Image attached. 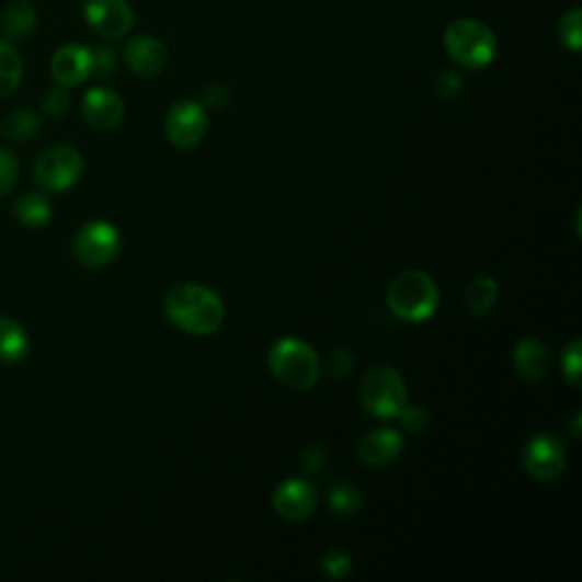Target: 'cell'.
Instances as JSON below:
<instances>
[{"mask_svg": "<svg viewBox=\"0 0 582 582\" xmlns=\"http://www.w3.org/2000/svg\"><path fill=\"white\" fill-rule=\"evenodd\" d=\"M580 362H582L580 360V342H573L562 355V372L573 387H580V369H582Z\"/></svg>", "mask_w": 582, "mask_h": 582, "instance_id": "30", "label": "cell"}, {"mask_svg": "<svg viewBox=\"0 0 582 582\" xmlns=\"http://www.w3.org/2000/svg\"><path fill=\"white\" fill-rule=\"evenodd\" d=\"M84 171V160L73 146H53L35 162L33 178L37 187L50 194L71 190Z\"/></svg>", "mask_w": 582, "mask_h": 582, "instance_id": "6", "label": "cell"}, {"mask_svg": "<svg viewBox=\"0 0 582 582\" xmlns=\"http://www.w3.org/2000/svg\"><path fill=\"white\" fill-rule=\"evenodd\" d=\"M167 137L175 148H194L203 141L207 130V114L196 101H180L169 110Z\"/></svg>", "mask_w": 582, "mask_h": 582, "instance_id": "9", "label": "cell"}, {"mask_svg": "<svg viewBox=\"0 0 582 582\" xmlns=\"http://www.w3.org/2000/svg\"><path fill=\"white\" fill-rule=\"evenodd\" d=\"M323 571L330 578H346L351 573V558L342 550H330L328 556H323Z\"/></svg>", "mask_w": 582, "mask_h": 582, "instance_id": "31", "label": "cell"}, {"mask_svg": "<svg viewBox=\"0 0 582 582\" xmlns=\"http://www.w3.org/2000/svg\"><path fill=\"white\" fill-rule=\"evenodd\" d=\"M114 73H116V53L107 46L91 50V76L105 80L112 78Z\"/></svg>", "mask_w": 582, "mask_h": 582, "instance_id": "27", "label": "cell"}, {"mask_svg": "<svg viewBox=\"0 0 582 582\" xmlns=\"http://www.w3.org/2000/svg\"><path fill=\"white\" fill-rule=\"evenodd\" d=\"M39 133V116L33 110H14L0 121V135L10 141H25L33 139Z\"/></svg>", "mask_w": 582, "mask_h": 582, "instance_id": "22", "label": "cell"}, {"mask_svg": "<svg viewBox=\"0 0 582 582\" xmlns=\"http://www.w3.org/2000/svg\"><path fill=\"white\" fill-rule=\"evenodd\" d=\"M387 303L391 312L410 323L433 317L440 305V289L431 275L423 271L398 273L387 289Z\"/></svg>", "mask_w": 582, "mask_h": 582, "instance_id": "2", "label": "cell"}, {"mask_svg": "<svg viewBox=\"0 0 582 582\" xmlns=\"http://www.w3.org/2000/svg\"><path fill=\"white\" fill-rule=\"evenodd\" d=\"M167 317L185 332L214 334L224 323V300L201 285H175L164 298Z\"/></svg>", "mask_w": 582, "mask_h": 582, "instance_id": "1", "label": "cell"}, {"mask_svg": "<svg viewBox=\"0 0 582 582\" xmlns=\"http://www.w3.org/2000/svg\"><path fill=\"white\" fill-rule=\"evenodd\" d=\"M353 364H355L353 355H351L349 351L340 349V351H334V353L330 355V362H328V372H330V376H332V378H342V376L351 374Z\"/></svg>", "mask_w": 582, "mask_h": 582, "instance_id": "32", "label": "cell"}, {"mask_svg": "<svg viewBox=\"0 0 582 582\" xmlns=\"http://www.w3.org/2000/svg\"><path fill=\"white\" fill-rule=\"evenodd\" d=\"M124 112H126L124 101H121V96L112 89L94 87L84 94L82 114L89 126H94L99 130H112L121 124Z\"/></svg>", "mask_w": 582, "mask_h": 582, "instance_id": "12", "label": "cell"}, {"mask_svg": "<svg viewBox=\"0 0 582 582\" xmlns=\"http://www.w3.org/2000/svg\"><path fill=\"white\" fill-rule=\"evenodd\" d=\"M514 366L516 372L530 383L544 380L550 369V357L546 346L537 340H521L514 346Z\"/></svg>", "mask_w": 582, "mask_h": 582, "instance_id": "16", "label": "cell"}, {"mask_svg": "<svg viewBox=\"0 0 582 582\" xmlns=\"http://www.w3.org/2000/svg\"><path fill=\"white\" fill-rule=\"evenodd\" d=\"M444 46L459 67L473 71L492 65L499 50L497 35L476 19L453 21L444 33Z\"/></svg>", "mask_w": 582, "mask_h": 582, "instance_id": "3", "label": "cell"}, {"mask_svg": "<svg viewBox=\"0 0 582 582\" xmlns=\"http://www.w3.org/2000/svg\"><path fill=\"white\" fill-rule=\"evenodd\" d=\"M560 42L578 53L582 44V12L580 8H571L562 19H560Z\"/></svg>", "mask_w": 582, "mask_h": 582, "instance_id": "24", "label": "cell"}, {"mask_svg": "<svg viewBox=\"0 0 582 582\" xmlns=\"http://www.w3.org/2000/svg\"><path fill=\"white\" fill-rule=\"evenodd\" d=\"M27 353L30 336L25 328L10 317H0V364H19Z\"/></svg>", "mask_w": 582, "mask_h": 582, "instance_id": "18", "label": "cell"}, {"mask_svg": "<svg viewBox=\"0 0 582 582\" xmlns=\"http://www.w3.org/2000/svg\"><path fill=\"white\" fill-rule=\"evenodd\" d=\"M228 99H230V91H228V87L226 84H219V82H214V84H209L207 89H205V103L209 105V107H224L226 103H228Z\"/></svg>", "mask_w": 582, "mask_h": 582, "instance_id": "34", "label": "cell"}, {"mask_svg": "<svg viewBox=\"0 0 582 582\" xmlns=\"http://www.w3.org/2000/svg\"><path fill=\"white\" fill-rule=\"evenodd\" d=\"M118 251H121V235L114 226L105 221L84 224L73 239L76 260L87 269L107 266L110 262H114Z\"/></svg>", "mask_w": 582, "mask_h": 582, "instance_id": "7", "label": "cell"}, {"mask_svg": "<svg viewBox=\"0 0 582 582\" xmlns=\"http://www.w3.org/2000/svg\"><path fill=\"white\" fill-rule=\"evenodd\" d=\"M269 369L287 387L310 389L319 380L321 364L310 344L285 336V340L273 344L269 353Z\"/></svg>", "mask_w": 582, "mask_h": 582, "instance_id": "4", "label": "cell"}, {"mask_svg": "<svg viewBox=\"0 0 582 582\" xmlns=\"http://www.w3.org/2000/svg\"><path fill=\"white\" fill-rule=\"evenodd\" d=\"M124 57H126V65L141 78H156L167 67L164 44L148 35L130 39L124 50Z\"/></svg>", "mask_w": 582, "mask_h": 582, "instance_id": "14", "label": "cell"}, {"mask_svg": "<svg viewBox=\"0 0 582 582\" xmlns=\"http://www.w3.org/2000/svg\"><path fill=\"white\" fill-rule=\"evenodd\" d=\"M37 30L35 8L27 3H12L0 14V33L8 42H23Z\"/></svg>", "mask_w": 582, "mask_h": 582, "instance_id": "17", "label": "cell"}, {"mask_svg": "<svg viewBox=\"0 0 582 582\" xmlns=\"http://www.w3.org/2000/svg\"><path fill=\"white\" fill-rule=\"evenodd\" d=\"M459 91H463V78L453 71H442L433 80V94L440 101H453L459 96Z\"/></svg>", "mask_w": 582, "mask_h": 582, "instance_id": "28", "label": "cell"}, {"mask_svg": "<svg viewBox=\"0 0 582 582\" xmlns=\"http://www.w3.org/2000/svg\"><path fill=\"white\" fill-rule=\"evenodd\" d=\"M567 465L564 446L554 435H537L524 448V467L537 480H554Z\"/></svg>", "mask_w": 582, "mask_h": 582, "instance_id": "10", "label": "cell"}, {"mask_svg": "<svg viewBox=\"0 0 582 582\" xmlns=\"http://www.w3.org/2000/svg\"><path fill=\"white\" fill-rule=\"evenodd\" d=\"M317 507V492L308 480H285L273 494V510L285 521L308 518Z\"/></svg>", "mask_w": 582, "mask_h": 582, "instance_id": "11", "label": "cell"}, {"mask_svg": "<svg viewBox=\"0 0 582 582\" xmlns=\"http://www.w3.org/2000/svg\"><path fill=\"white\" fill-rule=\"evenodd\" d=\"M23 80V59L12 42L0 39V101L10 99Z\"/></svg>", "mask_w": 582, "mask_h": 582, "instance_id": "20", "label": "cell"}, {"mask_svg": "<svg viewBox=\"0 0 582 582\" xmlns=\"http://www.w3.org/2000/svg\"><path fill=\"white\" fill-rule=\"evenodd\" d=\"M403 450V440L391 427H380V431H374L366 435L360 446H357V457L364 465L369 467H385L393 459L401 455Z\"/></svg>", "mask_w": 582, "mask_h": 582, "instance_id": "15", "label": "cell"}, {"mask_svg": "<svg viewBox=\"0 0 582 582\" xmlns=\"http://www.w3.org/2000/svg\"><path fill=\"white\" fill-rule=\"evenodd\" d=\"M71 110V96L67 87L59 84L57 89H50L48 94L44 96V112L50 116V118H65Z\"/></svg>", "mask_w": 582, "mask_h": 582, "instance_id": "26", "label": "cell"}, {"mask_svg": "<svg viewBox=\"0 0 582 582\" xmlns=\"http://www.w3.org/2000/svg\"><path fill=\"white\" fill-rule=\"evenodd\" d=\"M326 465V450L321 446H310L303 450V457H300V467L308 471V473H319Z\"/></svg>", "mask_w": 582, "mask_h": 582, "instance_id": "33", "label": "cell"}, {"mask_svg": "<svg viewBox=\"0 0 582 582\" xmlns=\"http://www.w3.org/2000/svg\"><path fill=\"white\" fill-rule=\"evenodd\" d=\"M19 160L10 148H0V198L8 196L19 182Z\"/></svg>", "mask_w": 582, "mask_h": 582, "instance_id": "25", "label": "cell"}, {"mask_svg": "<svg viewBox=\"0 0 582 582\" xmlns=\"http://www.w3.org/2000/svg\"><path fill=\"white\" fill-rule=\"evenodd\" d=\"M396 419L401 421L406 431H410V433H423L427 423H431V416H427V412L423 408H408V406L401 410V414H398Z\"/></svg>", "mask_w": 582, "mask_h": 582, "instance_id": "29", "label": "cell"}, {"mask_svg": "<svg viewBox=\"0 0 582 582\" xmlns=\"http://www.w3.org/2000/svg\"><path fill=\"white\" fill-rule=\"evenodd\" d=\"M14 217L25 228H44L50 224L53 207L44 194L27 192L14 203Z\"/></svg>", "mask_w": 582, "mask_h": 582, "instance_id": "19", "label": "cell"}, {"mask_svg": "<svg viewBox=\"0 0 582 582\" xmlns=\"http://www.w3.org/2000/svg\"><path fill=\"white\" fill-rule=\"evenodd\" d=\"M82 14L89 27L105 39L126 37L135 25L128 0H82Z\"/></svg>", "mask_w": 582, "mask_h": 582, "instance_id": "8", "label": "cell"}, {"mask_svg": "<svg viewBox=\"0 0 582 582\" xmlns=\"http://www.w3.org/2000/svg\"><path fill=\"white\" fill-rule=\"evenodd\" d=\"M360 401L364 410L374 416L396 419L408 406L403 376L391 369V366H376V369L366 374L360 387Z\"/></svg>", "mask_w": 582, "mask_h": 582, "instance_id": "5", "label": "cell"}, {"mask_svg": "<svg viewBox=\"0 0 582 582\" xmlns=\"http://www.w3.org/2000/svg\"><path fill=\"white\" fill-rule=\"evenodd\" d=\"M50 73L57 84L78 87L91 76V50L82 44H67L50 59Z\"/></svg>", "mask_w": 582, "mask_h": 582, "instance_id": "13", "label": "cell"}, {"mask_svg": "<svg viewBox=\"0 0 582 582\" xmlns=\"http://www.w3.org/2000/svg\"><path fill=\"white\" fill-rule=\"evenodd\" d=\"M330 507L336 514H355L362 505V497H360V489L351 482H336L330 487V494H328Z\"/></svg>", "mask_w": 582, "mask_h": 582, "instance_id": "23", "label": "cell"}, {"mask_svg": "<svg viewBox=\"0 0 582 582\" xmlns=\"http://www.w3.org/2000/svg\"><path fill=\"white\" fill-rule=\"evenodd\" d=\"M497 298H499V285L494 278H489V275H478V278L465 292L467 310L473 317H484L489 310L494 308Z\"/></svg>", "mask_w": 582, "mask_h": 582, "instance_id": "21", "label": "cell"}]
</instances>
